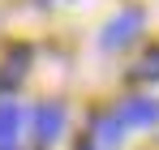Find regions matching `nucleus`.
Segmentation results:
<instances>
[{
  "label": "nucleus",
  "mask_w": 159,
  "mask_h": 150,
  "mask_svg": "<svg viewBox=\"0 0 159 150\" xmlns=\"http://www.w3.org/2000/svg\"><path fill=\"white\" fill-rule=\"evenodd\" d=\"M142 22H146V13L138 9V4H125L120 13H112L103 26V34H99V47L103 51H120L129 47L133 39H138V30H142Z\"/></svg>",
  "instance_id": "obj_1"
},
{
  "label": "nucleus",
  "mask_w": 159,
  "mask_h": 150,
  "mask_svg": "<svg viewBox=\"0 0 159 150\" xmlns=\"http://www.w3.org/2000/svg\"><path fill=\"white\" fill-rule=\"evenodd\" d=\"M116 129H142L159 120V99H125L116 112H107Z\"/></svg>",
  "instance_id": "obj_2"
},
{
  "label": "nucleus",
  "mask_w": 159,
  "mask_h": 150,
  "mask_svg": "<svg viewBox=\"0 0 159 150\" xmlns=\"http://www.w3.org/2000/svg\"><path fill=\"white\" fill-rule=\"evenodd\" d=\"M34 133H39L43 146L56 142V137L65 133V107H60V103H43V107L34 112Z\"/></svg>",
  "instance_id": "obj_3"
},
{
  "label": "nucleus",
  "mask_w": 159,
  "mask_h": 150,
  "mask_svg": "<svg viewBox=\"0 0 159 150\" xmlns=\"http://www.w3.org/2000/svg\"><path fill=\"white\" fill-rule=\"evenodd\" d=\"M26 64H30V47H9V56H4V69H0V90H13L22 77H26Z\"/></svg>",
  "instance_id": "obj_4"
},
{
  "label": "nucleus",
  "mask_w": 159,
  "mask_h": 150,
  "mask_svg": "<svg viewBox=\"0 0 159 150\" xmlns=\"http://www.w3.org/2000/svg\"><path fill=\"white\" fill-rule=\"evenodd\" d=\"M17 125H22L17 103H0V150H13V142H17Z\"/></svg>",
  "instance_id": "obj_5"
},
{
  "label": "nucleus",
  "mask_w": 159,
  "mask_h": 150,
  "mask_svg": "<svg viewBox=\"0 0 159 150\" xmlns=\"http://www.w3.org/2000/svg\"><path fill=\"white\" fill-rule=\"evenodd\" d=\"M129 77H133V82H159V43L129 69Z\"/></svg>",
  "instance_id": "obj_6"
},
{
  "label": "nucleus",
  "mask_w": 159,
  "mask_h": 150,
  "mask_svg": "<svg viewBox=\"0 0 159 150\" xmlns=\"http://www.w3.org/2000/svg\"><path fill=\"white\" fill-rule=\"evenodd\" d=\"M34 4H43V9H52V4H60V0H34Z\"/></svg>",
  "instance_id": "obj_7"
}]
</instances>
